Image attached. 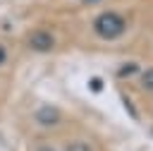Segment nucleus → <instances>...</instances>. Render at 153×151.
Wrapping results in <instances>:
<instances>
[{
  "mask_svg": "<svg viewBox=\"0 0 153 151\" xmlns=\"http://www.w3.org/2000/svg\"><path fill=\"white\" fill-rule=\"evenodd\" d=\"M33 122L38 127H55V125L62 122V110L53 103H41L33 110Z\"/></svg>",
  "mask_w": 153,
  "mask_h": 151,
  "instance_id": "2",
  "label": "nucleus"
},
{
  "mask_svg": "<svg viewBox=\"0 0 153 151\" xmlns=\"http://www.w3.org/2000/svg\"><path fill=\"white\" fill-rule=\"evenodd\" d=\"M141 84H143V89H148V91H153V70H148L143 77H141Z\"/></svg>",
  "mask_w": 153,
  "mask_h": 151,
  "instance_id": "7",
  "label": "nucleus"
},
{
  "mask_svg": "<svg viewBox=\"0 0 153 151\" xmlns=\"http://www.w3.org/2000/svg\"><path fill=\"white\" fill-rule=\"evenodd\" d=\"M29 151H57V149H55L50 141H36V144H33Z\"/></svg>",
  "mask_w": 153,
  "mask_h": 151,
  "instance_id": "6",
  "label": "nucleus"
},
{
  "mask_svg": "<svg viewBox=\"0 0 153 151\" xmlns=\"http://www.w3.org/2000/svg\"><path fill=\"white\" fill-rule=\"evenodd\" d=\"M93 31L103 38V41H115L120 36H124L127 31V19L120 14V12H100L96 19H93Z\"/></svg>",
  "mask_w": 153,
  "mask_h": 151,
  "instance_id": "1",
  "label": "nucleus"
},
{
  "mask_svg": "<svg viewBox=\"0 0 153 151\" xmlns=\"http://www.w3.org/2000/svg\"><path fill=\"white\" fill-rule=\"evenodd\" d=\"M26 43H29V48L33 53H50L55 48V36L50 31H45V29H36V31L29 34Z\"/></svg>",
  "mask_w": 153,
  "mask_h": 151,
  "instance_id": "3",
  "label": "nucleus"
},
{
  "mask_svg": "<svg viewBox=\"0 0 153 151\" xmlns=\"http://www.w3.org/2000/svg\"><path fill=\"white\" fill-rule=\"evenodd\" d=\"M62 151H93V146L88 141H84V139H76V141H69Z\"/></svg>",
  "mask_w": 153,
  "mask_h": 151,
  "instance_id": "4",
  "label": "nucleus"
},
{
  "mask_svg": "<svg viewBox=\"0 0 153 151\" xmlns=\"http://www.w3.org/2000/svg\"><path fill=\"white\" fill-rule=\"evenodd\" d=\"M10 65V48L5 43H0V70Z\"/></svg>",
  "mask_w": 153,
  "mask_h": 151,
  "instance_id": "5",
  "label": "nucleus"
}]
</instances>
